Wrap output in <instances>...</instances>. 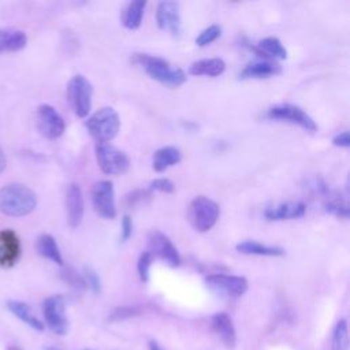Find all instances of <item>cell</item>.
<instances>
[{
    "instance_id": "obj_7",
    "label": "cell",
    "mask_w": 350,
    "mask_h": 350,
    "mask_svg": "<svg viewBox=\"0 0 350 350\" xmlns=\"http://www.w3.org/2000/svg\"><path fill=\"white\" fill-rule=\"evenodd\" d=\"M265 116L271 120L287 122V123L295 124L309 133L317 131V124L313 120V118L306 111H304L301 107L294 105V104L283 103V104L272 105L268 108Z\"/></svg>"
},
{
    "instance_id": "obj_41",
    "label": "cell",
    "mask_w": 350,
    "mask_h": 350,
    "mask_svg": "<svg viewBox=\"0 0 350 350\" xmlns=\"http://www.w3.org/2000/svg\"><path fill=\"white\" fill-rule=\"evenodd\" d=\"M44 350H59L57 347H55V346H45L44 347Z\"/></svg>"
},
{
    "instance_id": "obj_37",
    "label": "cell",
    "mask_w": 350,
    "mask_h": 350,
    "mask_svg": "<svg viewBox=\"0 0 350 350\" xmlns=\"http://www.w3.org/2000/svg\"><path fill=\"white\" fill-rule=\"evenodd\" d=\"M137 314V310L133 309V308H120V309H116L112 316H111V320H122V319H126V317H131Z\"/></svg>"
},
{
    "instance_id": "obj_2",
    "label": "cell",
    "mask_w": 350,
    "mask_h": 350,
    "mask_svg": "<svg viewBox=\"0 0 350 350\" xmlns=\"http://www.w3.org/2000/svg\"><path fill=\"white\" fill-rule=\"evenodd\" d=\"M133 62L139 64L152 79L165 86L178 88L187 81L186 72L182 68L171 64L163 57L149 53H134Z\"/></svg>"
},
{
    "instance_id": "obj_20",
    "label": "cell",
    "mask_w": 350,
    "mask_h": 350,
    "mask_svg": "<svg viewBox=\"0 0 350 350\" xmlns=\"http://www.w3.org/2000/svg\"><path fill=\"white\" fill-rule=\"evenodd\" d=\"M226 70V62L220 57H205L196 60L189 67V74L194 77H219Z\"/></svg>"
},
{
    "instance_id": "obj_35",
    "label": "cell",
    "mask_w": 350,
    "mask_h": 350,
    "mask_svg": "<svg viewBox=\"0 0 350 350\" xmlns=\"http://www.w3.org/2000/svg\"><path fill=\"white\" fill-rule=\"evenodd\" d=\"M133 234V219L129 215H124L122 219V234H120V239L122 242H126Z\"/></svg>"
},
{
    "instance_id": "obj_1",
    "label": "cell",
    "mask_w": 350,
    "mask_h": 350,
    "mask_svg": "<svg viewBox=\"0 0 350 350\" xmlns=\"http://www.w3.org/2000/svg\"><path fill=\"white\" fill-rule=\"evenodd\" d=\"M37 206L36 193L22 183H10L0 187V213L22 217Z\"/></svg>"
},
{
    "instance_id": "obj_24",
    "label": "cell",
    "mask_w": 350,
    "mask_h": 350,
    "mask_svg": "<svg viewBox=\"0 0 350 350\" xmlns=\"http://www.w3.org/2000/svg\"><path fill=\"white\" fill-rule=\"evenodd\" d=\"M182 160V153L175 146H161L153 153V170L156 172H164L167 168L176 165Z\"/></svg>"
},
{
    "instance_id": "obj_3",
    "label": "cell",
    "mask_w": 350,
    "mask_h": 350,
    "mask_svg": "<svg viewBox=\"0 0 350 350\" xmlns=\"http://www.w3.org/2000/svg\"><path fill=\"white\" fill-rule=\"evenodd\" d=\"M86 129L96 142H109L120 130L119 113L112 107H103L89 116L86 120Z\"/></svg>"
},
{
    "instance_id": "obj_26",
    "label": "cell",
    "mask_w": 350,
    "mask_h": 350,
    "mask_svg": "<svg viewBox=\"0 0 350 350\" xmlns=\"http://www.w3.org/2000/svg\"><path fill=\"white\" fill-rule=\"evenodd\" d=\"M146 7V1L144 0H135L126 4V7L122 11V25L129 30H135L141 26L144 11Z\"/></svg>"
},
{
    "instance_id": "obj_31",
    "label": "cell",
    "mask_w": 350,
    "mask_h": 350,
    "mask_svg": "<svg viewBox=\"0 0 350 350\" xmlns=\"http://www.w3.org/2000/svg\"><path fill=\"white\" fill-rule=\"evenodd\" d=\"M149 190H156V191H161V193H167L171 194L175 191V185L172 180H170L168 178H156L149 183Z\"/></svg>"
},
{
    "instance_id": "obj_40",
    "label": "cell",
    "mask_w": 350,
    "mask_h": 350,
    "mask_svg": "<svg viewBox=\"0 0 350 350\" xmlns=\"http://www.w3.org/2000/svg\"><path fill=\"white\" fill-rule=\"evenodd\" d=\"M7 350H23V349H21L19 346H15V345H11V346H8L7 347Z\"/></svg>"
},
{
    "instance_id": "obj_11",
    "label": "cell",
    "mask_w": 350,
    "mask_h": 350,
    "mask_svg": "<svg viewBox=\"0 0 350 350\" xmlns=\"http://www.w3.org/2000/svg\"><path fill=\"white\" fill-rule=\"evenodd\" d=\"M42 313L46 325L57 335H66L68 331V320L66 316V299L60 294L51 295L44 299Z\"/></svg>"
},
{
    "instance_id": "obj_8",
    "label": "cell",
    "mask_w": 350,
    "mask_h": 350,
    "mask_svg": "<svg viewBox=\"0 0 350 350\" xmlns=\"http://www.w3.org/2000/svg\"><path fill=\"white\" fill-rule=\"evenodd\" d=\"M205 283L213 293L228 298H238L243 295L249 287L246 278L227 273L208 275L205 278Z\"/></svg>"
},
{
    "instance_id": "obj_38",
    "label": "cell",
    "mask_w": 350,
    "mask_h": 350,
    "mask_svg": "<svg viewBox=\"0 0 350 350\" xmlns=\"http://www.w3.org/2000/svg\"><path fill=\"white\" fill-rule=\"evenodd\" d=\"M148 350H164V347L154 339H150L148 342Z\"/></svg>"
},
{
    "instance_id": "obj_12",
    "label": "cell",
    "mask_w": 350,
    "mask_h": 350,
    "mask_svg": "<svg viewBox=\"0 0 350 350\" xmlns=\"http://www.w3.org/2000/svg\"><path fill=\"white\" fill-rule=\"evenodd\" d=\"M37 127L46 139H57L66 130V122L55 107L41 104L37 108Z\"/></svg>"
},
{
    "instance_id": "obj_14",
    "label": "cell",
    "mask_w": 350,
    "mask_h": 350,
    "mask_svg": "<svg viewBox=\"0 0 350 350\" xmlns=\"http://www.w3.org/2000/svg\"><path fill=\"white\" fill-rule=\"evenodd\" d=\"M21 241L11 228L0 230V267L12 268L21 257Z\"/></svg>"
},
{
    "instance_id": "obj_15",
    "label": "cell",
    "mask_w": 350,
    "mask_h": 350,
    "mask_svg": "<svg viewBox=\"0 0 350 350\" xmlns=\"http://www.w3.org/2000/svg\"><path fill=\"white\" fill-rule=\"evenodd\" d=\"M66 209H67V221L71 228H77L83 219V194L77 183H71L66 191Z\"/></svg>"
},
{
    "instance_id": "obj_5",
    "label": "cell",
    "mask_w": 350,
    "mask_h": 350,
    "mask_svg": "<svg viewBox=\"0 0 350 350\" xmlns=\"http://www.w3.org/2000/svg\"><path fill=\"white\" fill-rule=\"evenodd\" d=\"M94 154L97 160V165L100 170L107 175H123L130 168V159L129 156L118 149L116 146L111 145L109 142L98 144L96 142Z\"/></svg>"
},
{
    "instance_id": "obj_28",
    "label": "cell",
    "mask_w": 350,
    "mask_h": 350,
    "mask_svg": "<svg viewBox=\"0 0 350 350\" xmlns=\"http://www.w3.org/2000/svg\"><path fill=\"white\" fill-rule=\"evenodd\" d=\"M221 34V27L219 25H211L205 27L196 38V45L197 46H206L216 41Z\"/></svg>"
},
{
    "instance_id": "obj_4",
    "label": "cell",
    "mask_w": 350,
    "mask_h": 350,
    "mask_svg": "<svg viewBox=\"0 0 350 350\" xmlns=\"http://www.w3.org/2000/svg\"><path fill=\"white\" fill-rule=\"evenodd\" d=\"M220 206L206 196H197L189 204L187 217L191 227L198 232L209 231L217 221Z\"/></svg>"
},
{
    "instance_id": "obj_17",
    "label": "cell",
    "mask_w": 350,
    "mask_h": 350,
    "mask_svg": "<svg viewBox=\"0 0 350 350\" xmlns=\"http://www.w3.org/2000/svg\"><path fill=\"white\" fill-rule=\"evenodd\" d=\"M211 327H212V331L219 336V339L227 349L235 347L237 332H235V327H234V323H232V319L230 317V314H227L224 312L215 313L211 317Z\"/></svg>"
},
{
    "instance_id": "obj_16",
    "label": "cell",
    "mask_w": 350,
    "mask_h": 350,
    "mask_svg": "<svg viewBox=\"0 0 350 350\" xmlns=\"http://www.w3.org/2000/svg\"><path fill=\"white\" fill-rule=\"evenodd\" d=\"M306 213V205L302 201L282 202L275 206H269L264 211V217L271 221L299 219Z\"/></svg>"
},
{
    "instance_id": "obj_18",
    "label": "cell",
    "mask_w": 350,
    "mask_h": 350,
    "mask_svg": "<svg viewBox=\"0 0 350 350\" xmlns=\"http://www.w3.org/2000/svg\"><path fill=\"white\" fill-rule=\"evenodd\" d=\"M282 72V67L273 62L267 59H257L254 62L247 63L242 71L239 72L241 79H264L271 78Z\"/></svg>"
},
{
    "instance_id": "obj_33",
    "label": "cell",
    "mask_w": 350,
    "mask_h": 350,
    "mask_svg": "<svg viewBox=\"0 0 350 350\" xmlns=\"http://www.w3.org/2000/svg\"><path fill=\"white\" fill-rule=\"evenodd\" d=\"M150 197H152L150 190H134L133 193H130V194L126 197V201H127L129 206H134V205H137V204L144 202L145 200H149Z\"/></svg>"
},
{
    "instance_id": "obj_36",
    "label": "cell",
    "mask_w": 350,
    "mask_h": 350,
    "mask_svg": "<svg viewBox=\"0 0 350 350\" xmlns=\"http://www.w3.org/2000/svg\"><path fill=\"white\" fill-rule=\"evenodd\" d=\"M332 144L335 146H339V148H349L350 146V135H349V131L345 130L339 134H336L334 138H332Z\"/></svg>"
},
{
    "instance_id": "obj_21",
    "label": "cell",
    "mask_w": 350,
    "mask_h": 350,
    "mask_svg": "<svg viewBox=\"0 0 350 350\" xmlns=\"http://www.w3.org/2000/svg\"><path fill=\"white\" fill-rule=\"evenodd\" d=\"M27 44V36L23 30L14 27H0V53L18 52Z\"/></svg>"
},
{
    "instance_id": "obj_13",
    "label": "cell",
    "mask_w": 350,
    "mask_h": 350,
    "mask_svg": "<svg viewBox=\"0 0 350 350\" xmlns=\"http://www.w3.org/2000/svg\"><path fill=\"white\" fill-rule=\"evenodd\" d=\"M156 22L161 30H168L171 34L178 36L182 29L180 4L178 1H160L156 7Z\"/></svg>"
},
{
    "instance_id": "obj_9",
    "label": "cell",
    "mask_w": 350,
    "mask_h": 350,
    "mask_svg": "<svg viewBox=\"0 0 350 350\" xmlns=\"http://www.w3.org/2000/svg\"><path fill=\"white\" fill-rule=\"evenodd\" d=\"M92 205L94 212L104 219L116 217V204H115V190L111 180H98L92 186L90 190Z\"/></svg>"
},
{
    "instance_id": "obj_34",
    "label": "cell",
    "mask_w": 350,
    "mask_h": 350,
    "mask_svg": "<svg viewBox=\"0 0 350 350\" xmlns=\"http://www.w3.org/2000/svg\"><path fill=\"white\" fill-rule=\"evenodd\" d=\"M63 278L66 282H68L71 286L77 287V288H85L86 287V282L83 279V276L78 275L75 271L72 269H66L63 272Z\"/></svg>"
},
{
    "instance_id": "obj_32",
    "label": "cell",
    "mask_w": 350,
    "mask_h": 350,
    "mask_svg": "<svg viewBox=\"0 0 350 350\" xmlns=\"http://www.w3.org/2000/svg\"><path fill=\"white\" fill-rule=\"evenodd\" d=\"M83 272H85L83 279L86 282V286H89L93 293H96V294L100 293L101 291V282H100V278H98L97 272L93 271L92 268H88V267L83 269Z\"/></svg>"
},
{
    "instance_id": "obj_25",
    "label": "cell",
    "mask_w": 350,
    "mask_h": 350,
    "mask_svg": "<svg viewBox=\"0 0 350 350\" xmlns=\"http://www.w3.org/2000/svg\"><path fill=\"white\" fill-rule=\"evenodd\" d=\"M36 249L40 256H42L46 260H51L52 262L57 265H63V256L57 246L56 239L51 234H41L36 241Z\"/></svg>"
},
{
    "instance_id": "obj_30",
    "label": "cell",
    "mask_w": 350,
    "mask_h": 350,
    "mask_svg": "<svg viewBox=\"0 0 350 350\" xmlns=\"http://www.w3.org/2000/svg\"><path fill=\"white\" fill-rule=\"evenodd\" d=\"M324 208L328 213L334 215L335 217L339 219H347L349 217V208L345 201L340 198H332L324 204Z\"/></svg>"
},
{
    "instance_id": "obj_29",
    "label": "cell",
    "mask_w": 350,
    "mask_h": 350,
    "mask_svg": "<svg viewBox=\"0 0 350 350\" xmlns=\"http://www.w3.org/2000/svg\"><path fill=\"white\" fill-rule=\"evenodd\" d=\"M152 262H153V256L148 250H145L139 254L138 261H137V272H138L139 279L144 283L149 282V272H150Z\"/></svg>"
},
{
    "instance_id": "obj_19",
    "label": "cell",
    "mask_w": 350,
    "mask_h": 350,
    "mask_svg": "<svg viewBox=\"0 0 350 350\" xmlns=\"http://www.w3.org/2000/svg\"><path fill=\"white\" fill-rule=\"evenodd\" d=\"M250 49L260 57L267 60H283L287 57V51L282 41L276 37H265L260 40L256 45L250 46Z\"/></svg>"
},
{
    "instance_id": "obj_39",
    "label": "cell",
    "mask_w": 350,
    "mask_h": 350,
    "mask_svg": "<svg viewBox=\"0 0 350 350\" xmlns=\"http://www.w3.org/2000/svg\"><path fill=\"white\" fill-rule=\"evenodd\" d=\"M5 167H7V159H5L3 148L0 146V172H3L5 170Z\"/></svg>"
},
{
    "instance_id": "obj_27",
    "label": "cell",
    "mask_w": 350,
    "mask_h": 350,
    "mask_svg": "<svg viewBox=\"0 0 350 350\" xmlns=\"http://www.w3.org/2000/svg\"><path fill=\"white\" fill-rule=\"evenodd\" d=\"M331 350H349V335H347V321L340 319L336 321L331 336Z\"/></svg>"
},
{
    "instance_id": "obj_10",
    "label": "cell",
    "mask_w": 350,
    "mask_h": 350,
    "mask_svg": "<svg viewBox=\"0 0 350 350\" xmlns=\"http://www.w3.org/2000/svg\"><path fill=\"white\" fill-rule=\"evenodd\" d=\"M148 252L164 262H167L170 267H178L180 265V254L172 241L160 230H150L148 232Z\"/></svg>"
},
{
    "instance_id": "obj_22",
    "label": "cell",
    "mask_w": 350,
    "mask_h": 350,
    "mask_svg": "<svg viewBox=\"0 0 350 350\" xmlns=\"http://www.w3.org/2000/svg\"><path fill=\"white\" fill-rule=\"evenodd\" d=\"M7 309L15 317H18L21 321L27 324L30 328H33L36 331H40V332L44 331V323L34 314L33 309L26 302L16 301V299H10L7 302Z\"/></svg>"
},
{
    "instance_id": "obj_23",
    "label": "cell",
    "mask_w": 350,
    "mask_h": 350,
    "mask_svg": "<svg viewBox=\"0 0 350 350\" xmlns=\"http://www.w3.org/2000/svg\"><path fill=\"white\" fill-rule=\"evenodd\" d=\"M237 252L241 254H253V256H268V257H282L286 254L284 249L279 246H269L264 245L258 241L253 239H246L235 246Z\"/></svg>"
},
{
    "instance_id": "obj_6",
    "label": "cell",
    "mask_w": 350,
    "mask_h": 350,
    "mask_svg": "<svg viewBox=\"0 0 350 350\" xmlns=\"http://www.w3.org/2000/svg\"><path fill=\"white\" fill-rule=\"evenodd\" d=\"M92 83L81 74L71 77L67 83V98L78 118H86L92 108Z\"/></svg>"
}]
</instances>
